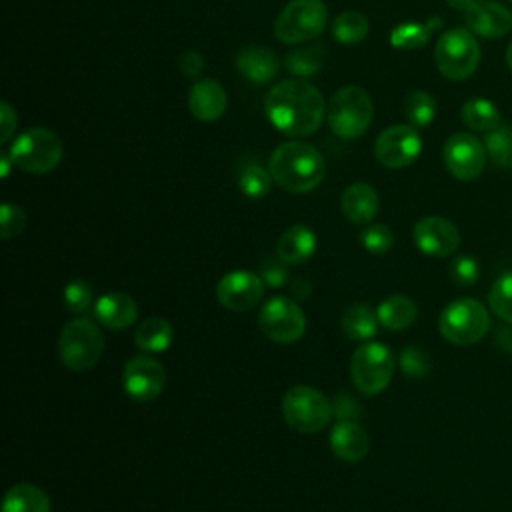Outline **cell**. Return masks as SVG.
Returning a JSON list of instances; mask_svg holds the SVG:
<instances>
[{
    "label": "cell",
    "instance_id": "6da1fadb",
    "mask_svg": "<svg viewBox=\"0 0 512 512\" xmlns=\"http://www.w3.org/2000/svg\"><path fill=\"white\" fill-rule=\"evenodd\" d=\"M264 112L270 124L288 136L314 134L326 114V104L316 86L306 80L292 78L276 82L266 98Z\"/></svg>",
    "mask_w": 512,
    "mask_h": 512
},
{
    "label": "cell",
    "instance_id": "7a4b0ae2",
    "mask_svg": "<svg viewBox=\"0 0 512 512\" xmlns=\"http://www.w3.org/2000/svg\"><path fill=\"white\" fill-rule=\"evenodd\" d=\"M268 170L280 188L292 194H306L324 180L326 166L318 148L300 140H290L272 152Z\"/></svg>",
    "mask_w": 512,
    "mask_h": 512
},
{
    "label": "cell",
    "instance_id": "3957f363",
    "mask_svg": "<svg viewBox=\"0 0 512 512\" xmlns=\"http://www.w3.org/2000/svg\"><path fill=\"white\" fill-rule=\"evenodd\" d=\"M372 114V98L360 86H344L336 90L326 106L328 126L342 140L362 136L372 122Z\"/></svg>",
    "mask_w": 512,
    "mask_h": 512
},
{
    "label": "cell",
    "instance_id": "277c9868",
    "mask_svg": "<svg viewBox=\"0 0 512 512\" xmlns=\"http://www.w3.org/2000/svg\"><path fill=\"white\" fill-rule=\"evenodd\" d=\"M104 352V334L96 322L78 316L66 322L58 336V358L74 372L92 368Z\"/></svg>",
    "mask_w": 512,
    "mask_h": 512
},
{
    "label": "cell",
    "instance_id": "5b68a950",
    "mask_svg": "<svg viewBox=\"0 0 512 512\" xmlns=\"http://www.w3.org/2000/svg\"><path fill=\"white\" fill-rule=\"evenodd\" d=\"M490 328V314L476 298H458L444 306L438 318L442 338L454 346H472L480 342Z\"/></svg>",
    "mask_w": 512,
    "mask_h": 512
},
{
    "label": "cell",
    "instance_id": "8992f818",
    "mask_svg": "<svg viewBox=\"0 0 512 512\" xmlns=\"http://www.w3.org/2000/svg\"><path fill=\"white\" fill-rule=\"evenodd\" d=\"M392 350L376 340L362 342L350 358V380L360 394L376 396L384 392L394 374Z\"/></svg>",
    "mask_w": 512,
    "mask_h": 512
},
{
    "label": "cell",
    "instance_id": "52a82bcc",
    "mask_svg": "<svg viewBox=\"0 0 512 512\" xmlns=\"http://www.w3.org/2000/svg\"><path fill=\"white\" fill-rule=\"evenodd\" d=\"M14 166L28 174H46L54 170L64 154L62 140L48 128L36 126L22 132L8 150Z\"/></svg>",
    "mask_w": 512,
    "mask_h": 512
},
{
    "label": "cell",
    "instance_id": "ba28073f",
    "mask_svg": "<svg viewBox=\"0 0 512 512\" xmlns=\"http://www.w3.org/2000/svg\"><path fill=\"white\" fill-rule=\"evenodd\" d=\"M284 422L302 434H314L326 428L334 416L332 402L312 386H292L282 398Z\"/></svg>",
    "mask_w": 512,
    "mask_h": 512
},
{
    "label": "cell",
    "instance_id": "9c48e42d",
    "mask_svg": "<svg viewBox=\"0 0 512 512\" xmlns=\"http://www.w3.org/2000/svg\"><path fill=\"white\" fill-rule=\"evenodd\" d=\"M434 60L442 76L448 80H466L480 62V44L468 28H450L440 34Z\"/></svg>",
    "mask_w": 512,
    "mask_h": 512
},
{
    "label": "cell",
    "instance_id": "30bf717a",
    "mask_svg": "<svg viewBox=\"0 0 512 512\" xmlns=\"http://www.w3.org/2000/svg\"><path fill=\"white\" fill-rule=\"evenodd\" d=\"M328 22L322 0H290L274 22V34L284 44H304L316 38Z\"/></svg>",
    "mask_w": 512,
    "mask_h": 512
},
{
    "label": "cell",
    "instance_id": "8fae6325",
    "mask_svg": "<svg viewBox=\"0 0 512 512\" xmlns=\"http://www.w3.org/2000/svg\"><path fill=\"white\" fill-rule=\"evenodd\" d=\"M258 326L268 340L276 344H294L306 332V316L292 298L272 296L258 312Z\"/></svg>",
    "mask_w": 512,
    "mask_h": 512
},
{
    "label": "cell",
    "instance_id": "7c38bea8",
    "mask_svg": "<svg viewBox=\"0 0 512 512\" xmlns=\"http://www.w3.org/2000/svg\"><path fill=\"white\" fill-rule=\"evenodd\" d=\"M486 146L470 132L452 134L442 148L446 170L462 182L476 180L486 166Z\"/></svg>",
    "mask_w": 512,
    "mask_h": 512
},
{
    "label": "cell",
    "instance_id": "4fadbf2b",
    "mask_svg": "<svg viewBox=\"0 0 512 512\" xmlns=\"http://www.w3.org/2000/svg\"><path fill=\"white\" fill-rule=\"evenodd\" d=\"M422 152V138L414 126L394 124L382 130L374 142L376 160L392 170L410 166Z\"/></svg>",
    "mask_w": 512,
    "mask_h": 512
},
{
    "label": "cell",
    "instance_id": "5bb4252c",
    "mask_svg": "<svg viewBox=\"0 0 512 512\" xmlns=\"http://www.w3.org/2000/svg\"><path fill=\"white\" fill-rule=\"evenodd\" d=\"M164 382H166V370L156 358L148 354H138L126 360L122 370V388L132 400L136 402L156 400L164 390Z\"/></svg>",
    "mask_w": 512,
    "mask_h": 512
},
{
    "label": "cell",
    "instance_id": "9a60e30c",
    "mask_svg": "<svg viewBox=\"0 0 512 512\" xmlns=\"http://www.w3.org/2000/svg\"><path fill=\"white\" fill-rule=\"evenodd\" d=\"M264 280L250 270H232L216 284V298L230 312L252 310L264 296Z\"/></svg>",
    "mask_w": 512,
    "mask_h": 512
},
{
    "label": "cell",
    "instance_id": "2e32d148",
    "mask_svg": "<svg viewBox=\"0 0 512 512\" xmlns=\"http://www.w3.org/2000/svg\"><path fill=\"white\" fill-rule=\"evenodd\" d=\"M412 240L422 254L446 258L460 246L456 224L444 216H424L414 224Z\"/></svg>",
    "mask_w": 512,
    "mask_h": 512
},
{
    "label": "cell",
    "instance_id": "e0dca14e",
    "mask_svg": "<svg viewBox=\"0 0 512 512\" xmlns=\"http://www.w3.org/2000/svg\"><path fill=\"white\" fill-rule=\"evenodd\" d=\"M466 28L484 38H502L512 30V12L496 0H476L464 12Z\"/></svg>",
    "mask_w": 512,
    "mask_h": 512
},
{
    "label": "cell",
    "instance_id": "ac0fdd59",
    "mask_svg": "<svg viewBox=\"0 0 512 512\" xmlns=\"http://www.w3.org/2000/svg\"><path fill=\"white\" fill-rule=\"evenodd\" d=\"M330 450L338 460L360 462L370 452V436L356 420H338L330 430Z\"/></svg>",
    "mask_w": 512,
    "mask_h": 512
},
{
    "label": "cell",
    "instance_id": "d6986e66",
    "mask_svg": "<svg viewBox=\"0 0 512 512\" xmlns=\"http://www.w3.org/2000/svg\"><path fill=\"white\" fill-rule=\"evenodd\" d=\"M92 310H94L96 320L114 332L130 328L138 318V306H136L134 298L128 296L126 292L100 294L96 298Z\"/></svg>",
    "mask_w": 512,
    "mask_h": 512
},
{
    "label": "cell",
    "instance_id": "ffe728a7",
    "mask_svg": "<svg viewBox=\"0 0 512 512\" xmlns=\"http://www.w3.org/2000/svg\"><path fill=\"white\" fill-rule=\"evenodd\" d=\"M226 90L216 80H196L188 90V110L202 122H214L226 112Z\"/></svg>",
    "mask_w": 512,
    "mask_h": 512
},
{
    "label": "cell",
    "instance_id": "44dd1931",
    "mask_svg": "<svg viewBox=\"0 0 512 512\" xmlns=\"http://www.w3.org/2000/svg\"><path fill=\"white\" fill-rule=\"evenodd\" d=\"M380 208L378 192L368 182H354L346 186L340 196V210L352 224H368L374 220Z\"/></svg>",
    "mask_w": 512,
    "mask_h": 512
},
{
    "label": "cell",
    "instance_id": "7402d4cb",
    "mask_svg": "<svg viewBox=\"0 0 512 512\" xmlns=\"http://www.w3.org/2000/svg\"><path fill=\"white\" fill-rule=\"evenodd\" d=\"M236 68L238 72L252 84H266L270 82L278 70H280V62L276 58L274 52H270L264 46H244L236 58Z\"/></svg>",
    "mask_w": 512,
    "mask_h": 512
},
{
    "label": "cell",
    "instance_id": "603a6c76",
    "mask_svg": "<svg viewBox=\"0 0 512 512\" xmlns=\"http://www.w3.org/2000/svg\"><path fill=\"white\" fill-rule=\"evenodd\" d=\"M316 234L306 224L286 228L276 242V256L286 264H302L316 252Z\"/></svg>",
    "mask_w": 512,
    "mask_h": 512
},
{
    "label": "cell",
    "instance_id": "cb8c5ba5",
    "mask_svg": "<svg viewBox=\"0 0 512 512\" xmlns=\"http://www.w3.org/2000/svg\"><path fill=\"white\" fill-rule=\"evenodd\" d=\"M376 316H378L380 326H384L392 332H400L416 322L418 306L406 294H390L378 304Z\"/></svg>",
    "mask_w": 512,
    "mask_h": 512
},
{
    "label": "cell",
    "instance_id": "d4e9b609",
    "mask_svg": "<svg viewBox=\"0 0 512 512\" xmlns=\"http://www.w3.org/2000/svg\"><path fill=\"white\" fill-rule=\"evenodd\" d=\"M174 340V328L166 318L150 316L142 320L134 332V344L144 354L166 352Z\"/></svg>",
    "mask_w": 512,
    "mask_h": 512
},
{
    "label": "cell",
    "instance_id": "484cf974",
    "mask_svg": "<svg viewBox=\"0 0 512 512\" xmlns=\"http://www.w3.org/2000/svg\"><path fill=\"white\" fill-rule=\"evenodd\" d=\"M2 512H50V496L40 486L14 484L4 494Z\"/></svg>",
    "mask_w": 512,
    "mask_h": 512
},
{
    "label": "cell",
    "instance_id": "4316f807",
    "mask_svg": "<svg viewBox=\"0 0 512 512\" xmlns=\"http://www.w3.org/2000/svg\"><path fill=\"white\" fill-rule=\"evenodd\" d=\"M340 324L344 334L356 342L372 340L380 326L376 310H372L368 304H362V302L348 306L342 314Z\"/></svg>",
    "mask_w": 512,
    "mask_h": 512
},
{
    "label": "cell",
    "instance_id": "83f0119b",
    "mask_svg": "<svg viewBox=\"0 0 512 512\" xmlns=\"http://www.w3.org/2000/svg\"><path fill=\"white\" fill-rule=\"evenodd\" d=\"M460 116L466 128L474 132H484V134L498 128L502 120L498 108L486 98H470L468 102H464Z\"/></svg>",
    "mask_w": 512,
    "mask_h": 512
},
{
    "label": "cell",
    "instance_id": "f1b7e54d",
    "mask_svg": "<svg viewBox=\"0 0 512 512\" xmlns=\"http://www.w3.org/2000/svg\"><path fill=\"white\" fill-rule=\"evenodd\" d=\"M326 60V46L324 44H308L304 48H294L292 52H288L284 64L286 68L298 76V78H306V76H314L322 70Z\"/></svg>",
    "mask_w": 512,
    "mask_h": 512
},
{
    "label": "cell",
    "instance_id": "f546056e",
    "mask_svg": "<svg viewBox=\"0 0 512 512\" xmlns=\"http://www.w3.org/2000/svg\"><path fill=\"white\" fill-rule=\"evenodd\" d=\"M442 22L438 18L428 20L426 24L422 22H404L396 26L390 32V44L398 50H414L424 46L430 40V34L434 28H438Z\"/></svg>",
    "mask_w": 512,
    "mask_h": 512
},
{
    "label": "cell",
    "instance_id": "4dcf8cb0",
    "mask_svg": "<svg viewBox=\"0 0 512 512\" xmlns=\"http://www.w3.org/2000/svg\"><path fill=\"white\" fill-rule=\"evenodd\" d=\"M368 30H370L368 18L356 10H346V12L338 14L332 24L334 40H338L340 44H346V46L362 42L368 36Z\"/></svg>",
    "mask_w": 512,
    "mask_h": 512
},
{
    "label": "cell",
    "instance_id": "1f68e13d",
    "mask_svg": "<svg viewBox=\"0 0 512 512\" xmlns=\"http://www.w3.org/2000/svg\"><path fill=\"white\" fill-rule=\"evenodd\" d=\"M272 174L258 162H244L238 172V188L244 196L260 200L270 192Z\"/></svg>",
    "mask_w": 512,
    "mask_h": 512
},
{
    "label": "cell",
    "instance_id": "d6a6232c",
    "mask_svg": "<svg viewBox=\"0 0 512 512\" xmlns=\"http://www.w3.org/2000/svg\"><path fill=\"white\" fill-rule=\"evenodd\" d=\"M404 114L414 128L428 126L436 116V100L424 90H412L404 98Z\"/></svg>",
    "mask_w": 512,
    "mask_h": 512
},
{
    "label": "cell",
    "instance_id": "836d02e7",
    "mask_svg": "<svg viewBox=\"0 0 512 512\" xmlns=\"http://www.w3.org/2000/svg\"><path fill=\"white\" fill-rule=\"evenodd\" d=\"M486 152L490 160L500 168H512V128L498 126L484 138Z\"/></svg>",
    "mask_w": 512,
    "mask_h": 512
},
{
    "label": "cell",
    "instance_id": "e575fe53",
    "mask_svg": "<svg viewBox=\"0 0 512 512\" xmlns=\"http://www.w3.org/2000/svg\"><path fill=\"white\" fill-rule=\"evenodd\" d=\"M490 310L504 322L512 324V270L500 274L488 294Z\"/></svg>",
    "mask_w": 512,
    "mask_h": 512
},
{
    "label": "cell",
    "instance_id": "d590c367",
    "mask_svg": "<svg viewBox=\"0 0 512 512\" xmlns=\"http://www.w3.org/2000/svg\"><path fill=\"white\" fill-rule=\"evenodd\" d=\"M62 300L66 304V308L72 312V314H86L90 308H94V292L90 288V284L86 280H80V278H74L70 280L64 290H62Z\"/></svg>",
    "mask_w": 512,
    "mask_h": 512
},
{
    "label": "cell",
    "instance_id": "8d00e7d4",
    "mask_svg": "<svg viewBox=\"0 0 512 512\" xmlns=\"http://www.w3.org/2000/svg\"><path fill=\"white\" fill-rule=\"evenodd\" d=\"M360 244L370 254H386L394 246V234L386 224H370L360 232Z\"/></svg>",
    "mask_w": 512,
    "mask_h": 512
},
{
    "label": "cell",
    "instance_id": "74e56055",
    "mask_svg": "<svg viewBox=\"0 0 512 512\" xmlns=\"http://www.w3.org/2000/svg\"><path fill=\"white\" fill-rule=\"evenodd\" d=\"M430 358L418 346H406L400 352V368L408 378H424L430 372Z\"/></svg>",
    "mask_w": 512,
    "mask_h": 512
},
{
    "label": "cell",
    "instance_id": "f35d334b",
    "mask_svg": "<svg viewBox=\"0 0 512 512\" xmlns=\"http://www.w3.org/2000/svg\"><path fill=\"white\" fill-rule=\"evenodd\" d=\"M450 276L460 286H472L480 278V264L474 256L462 254L450 264Z\"/></svg>",
    "mask_w": 512,
    "mask_h": 512
},
{
    "label": "cell",
    "instance_id": "ab89813d",
    "mask_svg": "<svg viewBox=\"0 0 512 512\" xmlns=\"http://www.w3.org/2000/svg\"><path fill=\"white\" fill-rule=\"evenodd\" d=\"M0 224H2V238L8 240L18 236L26 226V212L12 202H4L0 208Z\"/></svg>",
    "mask_w": 512,
    "mask_h": 512
},
{
    "label": "cell",
    "instance_id": "60d3db41",
    "mask_svg": "<svg viewBox=\"0 0 512 512\" xmlns=\"http://www.w3.org/2000/svg\"><path fill=\"white\" fill-rule=\"evenodd\" d=\"M260 278L264 280L266 286L270 288H280L286 284L288 280V268H286V262H282L278 256L276 258H270L266 262H262L260 266Z\"/></svg>",
    "mask_w": 512,
    "mask_h": 512
},
{
    "label": "cell",
    "instance_id": "b9f144b4",
    "mask_svg": "<svg viewBox=\"0 0 512 512\" xmlns=\"http://www.w3.org/2000/svg\"><path fill=\"white\" fill-rule=\"evenodd\" d=\"M16 126H18V116L14 108L8 102H2L0 104V142L2 144H6L12 138V134L16 132Z\"/></svg>",
    "mask_w": 512,
    "mask_h": 512
},
{
    "label": "cell",
    "instance_id": "7bdbcfd3",
    "mask_svg": "<svg viewBox=\"0 0 512 512\" xmlns=\"http://www.w3.org/2000/svg\"><path fill=\"white\" fill-rule=\"evenodd\" d=\"M332 406H334V414L338 416V420H356L360 414V404L348 394H338L336 400L332 402Z\"/></svg>",
    "mask_w": 512,
    "mask_h": 512
},
{
    "label": "cell",
    "instance_id": "ee69618b",
    "mask_svg": "<svg viewBox=\"0 0 512 512\" xmlns=\"http://www.w3.org/2000/svg\"><path fill=\"white\" fill-rule=\"evenodd\" d=\"M178 68H180V72H182L184 76L196 78V76L202 72V68H204V58H202V54L196 52V50H186V52L180 56V60H178Z\"/></svg>",
    "mask_w": 512,
    "mask_h": 512
},
{
    "label": "cell",
    "instance_id": "f6af8a7d",
    "mask_svg": "<svg viewBox=\"0 0 512 512\" xmlns=\"http://www.w3.org/2000/svg\"><path fill=\"white\" fill-rule=\"evenodd\" d=\"M290 290H292V296H294V298L306 300V298L310 296V292H312V286H310V282H308V280H304V278H296V280L290 284Z\"/></svg>",
    "mask_w": 512,
    "mask_h": 512
},
{
    "label": "cell",
    "instance_id": "bcb514c9",
    "mask_svg": "<svg viewBox=\"0 0 512 512\" xmlns=\"http://www.w3.org/2000/svg\"><path fill=\"white\" fill-rule=\"evenodd\" d=\"M476 0H446V4L454 10H460V12H466Z\"/></svg>",
    "mask_w": 512,
    "mask_h": 512
},
{
    "label": "cell",
    "instance_id": "7dc6e473",
    "mask_svg": "<svg viewBox=\"0 0 512 512\" xmlns=\"http://www.w3.org/2000/svg\"><path fill=\"white\" fill-rule=\"evenodd\" d=\"M0 164H2V178H8V174H10V164H14L8 152H6V154H2Z\"/></svg>",
    "mask_w": 512,
    "mask_h": 512
},
{
    "label": "cell",
    "instance_id": "c3c4849f",
    "mask_svg": "<svg viewBox=\"0 0 512 512\" xmlns=\"http://www.w3.org/2000/svg\"><path fill=\"white\" fill-rule=\"evenodd\" d=\"M506 64H508V68L512 70V42H510L508 48H506Z\"/></svg>",
    "mask_w": 512,
    "mask_h": 512
},
{
    "label": "cell",
    "instance_id": "681fc988",
    "mask_svg": "<svg viewBox=\"0 0 512 512\" xmlns=\"http://www.w3.org/2000/svg\"><path fill=\"white\" fill-rule=\"evenodd\" d=\"M510 2H512V0H510Z\"/></svg>",
    "mask_w": 512,
    "mask_h": 512
}]
</instances>
